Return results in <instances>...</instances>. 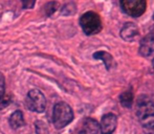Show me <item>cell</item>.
<instances>
[{
  "label": "cell",
  "mask_w": 154,
  "mask_h": 134,
  "mask_svg": "<svg viewBox=\"0 0 154 134\" xmlns=\"http://www.w3.org/2000/svg\"><path fill=\"white\" fill-rule=\"evenodd\" d=\"M121 8L125 14L132 18H138L145 13L147 8L146 0H122L120 2Z\"/></svg>",
  "instance_id": "cell-5"
},
{
  "label": "cell",
  "mask_w": 154,
  "mask_h": 134,
  "mask_svg": "<svg viewBox=\"0 0 154 134\" xmlns=\"http://www.w3.org/2000/svg\"><path fill=\"white\" fill-rule=\"evenodd\" d=\"M8 124H10L11 128L14 129V130H17V129L24 126L25 120H24V115H23L22 111L16 110L15 112H13L12 115L8 118Z\"/></svg>",
  "instance_id": "cell-11"
},
{
  "label": "cell",
  "mask_w": 154,
  "mask_h": 134,
  "mask_svg": "<svg viewBox=\"0 0 154 134\" xmlns=\"http://www.w3.org/2000/svg\"><path fill=\"white\" fill-rule=\"evenodd\" d=\"M120 103L123 107L127 108V109H130V108L132 107V103H133V92H132L131 88H129L128 90H126V91L121 93Z\"/></svg>",
  "instance_id": "cell-12"
},
{
  "label": "cell",
  "mask_w": 154,
  "mask_h": 134,
  "mask_svg": "<svg viewBox=\"0 0 154 134\" xmlns=\"http://www.w3.org/2000/svg\"><path fill=\"white\" fill-rule=\"evenodd\" d=\"M153 19H154V15H153Z\"/></svg>",
  "instance_id": "cell-20"
},
{
  "label": "cell",
  "mask_w": 154,
  "mask_h": 134,
  "mask_svg": "<svg viewBox=\"0 0 154 134\" xmlns=\"http://www.w3.org/2000/svg\"><path fill=\"white\" fill-rule=\"evenodd\" d=\"M79 22L83 33L87 36H93V35L99 34L103 27L100 15L92 11L84 13L80 17Z\"/></svg>",
  "instance_id": "cell-3"
},
{
  "label": "cell",
  "mask_w": 154,
  "mask_h": 134,
  "mask_svg": "<svg viewBox=\"0 0 154 134\" xmlns=\"http://www.w3.org/2000/svg\"><path fill=\"white\" fill-rule=\"evenodd\" d=\"M59 5L60 4L58 3V2H55V1L47 2V3L44 5V8H43V11H44L45 15H46L47 17H51V15H53L54 13L59 8Z\"/></svg>",
  "instance_id": "cell-14"
},
{
  "label": "cell",
  "mask_w": 154,
  "mask_h": 134,
  "mask_svg": "<svg viewBox=\"0 0 154 134\" xmlns=\"http://www.w3.org/2000/svg\"><path fill=\"white\" fill-rule=\"evenodd\" d=\"M121 38L126 42H133L140 35V29L135 23L127 22L121 29Z\"/></svg>",
  "instance_id": "cell-9"
},
{
  "label": "cell",
  "mask_w": 154,
  "mask_h": 134,
  "mask_svg": "<svg viewBox=\"0 0 154 134\" xmlns=\"http://www.w3.org/2000/svg\"><path fill=\"white\" fill-rule=\"evenodd\" d=\"M136 115L146 134H154V102L140 96L136 101Z\"/></svg>",
  "instance_id": "cell-1"
},
{
  "label": "cell",
  "mask_w": 154,
  "mask_h": 134,
  "mask_svg": "<svg viewBox=\"0 0 154 134\" xmlns=\"http://www.w3.org/2000/svg\"><path fill=\"white\" fill-rule=\"evenodd\" d=\"M138 53L144 58H149L154 55V33H149L140 41Z\"/></svg>",
  "instance_id": "cell-8"
},
{
  "label": "cell",
  "mask_w": 154,
  "mask_h": 134,
  "mask_svg": "<svg viewBox=\"0 0 154 134\" xmlns=\"http://www.w3.org/2000/svg\"><path fill=\"white\" fill-rule=\"evenodd\" d=\"M151 33H154V25H153V26H152V29H151Z\"/></svg>",
  "instance_id": "cell-18"
},
{
  "label": "cell",
  "mask_w": 154,
  "mask_h": 134,
  "mask_svg": "<svg viewBox=\"0 0 154 134\" xmlns=\"http://www.w3.org/2000/svg\"><path fill=\"white\" fill-rule=\"evenodd\" d=\"M36 4V1H31V2H25V1H23L22 2V6H23V8H32V6Z\"/></svg>",
  "instance_id": "cell-17"
},
{
  "label": "cell",
  "mask_w": 154,
  "mask_h": 134,
  "mask_svg": "<svg viewBox=\"0 0 154 134\" xmlns=\"http://www.w3.org/2000/svg\"><path fill=\"white\" fill-rule=\"evenodd\" d=\"M25 106L29 111L42 113L46 108V100L40 90L32 89L29 91L25 99Z\"/></svg>",
  "instance_id": "cell-4"
},
{
  "label": "cell",
  "mask_w": 154,
  "mask_h": 134,
  "mask_svg": "<svg viewBox=\"0 0 154 134\" xmlns=\"http://www.w3.org/2000/svg\"><path fill=\"white\" fill-rule=\"evenodd\" d=\"M73 120V111L65 102H59L54 106L51 122L56 129H63Z\"/></svg>",
  "instance_id": "cell-2"
},
{
  "label": "cell",
  "mask_w": 154,
  "mask_h": 134,
  "mask_svg": "<svg viewBox=\"0 0 154 134\" xmlns=\"http://www.w3.org/2000/svg\"><path fill=\"white\" fill-rule=\"evenodd\" d=\"M99 132V123L91 117H85L78 124L72 134H97Z\"/></svg>",
  "instance_id": "cell-6"
},
{
  "label": "cell",
  "mask_w": 154,
  "mask_h": 134,
  "mask_svg": "<svg viewBox=\"0 0 154 134\" xmlns=\"http://www.w3.org/2000/svg\"><path fill=\"white\" fill-rule=\"evenodd\" d=\"M99 125L101 134H112L118 126V116L114 113L104 114Z\"/></svg>",
  "instance_id": "cell-7"
},
{
  "label": "cell",
  "mask_w": 154,
  "mask_h": 134,
  "mask_svg": "<svg viewBox=\"0 0 154 134\" xmlns=\"http://www.w3.org/2000/svg\"><path fill=\"white\" fill-rule=\"evenodd\" d=\"M92 57L94 58L95 60H101L104 63V65L107 68V70H110L111 68H113L116 66V62H114V59L109 53L104 50H99L95 51L92 55Z\"/></svg>",
  "instance_id": "cell-10"
},
{
  "label": "cell",
  "mask_w": 154,
  "mask_h": 134,
  "mask_svg": "<svg viewBox=\"0 0 154 134\" xmlns=\"http://www.w3.org/2000/svg\"><path fill=\"white\" fill-rule=\"evenodd\" d=\"M35 126H36V132H37V134H47V127H46V125H45L43 122H41V120H38V122H36Z\"/></svg>",
  "instance_id": "cell-15"
},
{
  "label": "cell",
  "mask_w": 154,
  "mask_h": 134,
  "mask_svg": "<svg viewBox=\"0 0 154 134\" xmlns=\"http://www.w3.org/2000/svg\"><path fill=\"white\" fill-rule=\"evenodd\" d=\"M152 64H153V67H154V59H153V62H152Z\"/></svg>",
  "instance_id": "cell-19"
},
{
  "label": "cell",
  "mask_w": 154,
  "mask_h": 134,
  "mask_svg": "<svg viewBox=\"0 0 154 134\" xmlns=\"http://www.w3.org/2000/svg\"><path fill=\"white\" fill-rule=\"evenodd\" d=\"M4 91H5V79H4V75L0 72V100L3 98Z\"/></svg>",
  "instance_id": "cell-16"
},
{
  "label": "cell",
  "mask_w": 154,
  "mask_h": 134,
  "mask_svg": "<svg viewBox=\"0 0 154 134\" xmlns=\"http://www.w3.org/2000/svg\"><path fill=\"white\" fill-rule=\"evenodd\" d=\"M75 12H77V5L75 2L65 3L61 8V15L63 16H70V15L75 14Z\"/></svg>",
  "instance_id": "cell-13"
}]
</instances>
